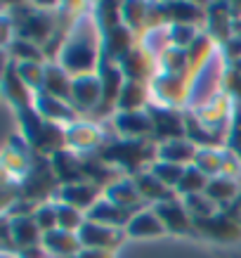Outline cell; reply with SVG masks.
<instances>
[{"label":"cell","instance_id":"obj_4","mask_svg":"<svg viewBox=\"0 0 241 258\" xmlns=\"http://www.w3.org/2000/svg\"><path fill=\"white\" fill-rule=\"evenodd\" d=\"M192 83L189 74H156V79L149 83L151 88V102L173 107V109H187L189 93H192Z\"/></svg>","mask_w":241,"mask_h":258},{"label":"cell","instance_id":"obj_8","mask_svg":"<svg viewBox=\"0 0 241 258\" xmlns=\"http://www.w3.org/2000/svg\"><path fill=\"white\" fill-rule=\"evenodd\" d=\"M104 142H107V131L102 123L78 118L71 125H66V147L78 154H93Z\"/></svg>","mask_w":241,"mask_h":258},{"label":"cell","instance_id":"obj_45","mask_svg":"<svg viewBox=\"0 0 241 258\" xmlns=\"http://www.w3.org/2000/svg\"><path fill=\"white\" fill-rule=\"evenodd\" d=\"M33 220H36V225L40 227V232L45 235V232H52L57 230V204L55 202H45V204H38V209L33 213Z\"/></svg>","mask_w":241,"mask_h":258},{"label":"cell","instance_id":"obj_52","mask_svg":"<svg viewBox=\"0 0 241 258\" xmlns=\"http://www.w3.org/2000/svg\"><path fill=\"white\" fill-rule=\"evenodd\" d=\"M229 213H232L236 220H241V195L236 197V202L232 204V209H229Z\"/></svg>","mask_w":241,"mask_h":258},{"label":"cell","instance_id":"obj_47","mask_svg":"<svg viewBox=\"0 0 241 258\" xmlns=\"http://www.w3.org/2000/svg\"><path fill=\"white\" fill-rule=\"evenodd\" d=\"M225 149H229V152H234V154L241 157V114L239 111H234V118H232V123H229Z\"/></svg>","mask_w":241,"mask_h":258},{"label":"cell","instance_id":"obj_9","mask_svg":"<svg viewBox=\"0 0 241 258\" xmlns=\"http://www.w3.org/2000/svg\"><path fill=\"white\" fill-rule=\"evenodd\" d=\"M123 140H154V123L149 111H116L107 121Z\"/></svg>","mask_w":241,"mask_h":258},{"label":"cell","instance_id":"obj_21","mask_svg":"<svg viewBox=\"0 0 241 258\" xmlns=\"http://www.w3.org/2000/svg\"><path fill=\"white\" fill-rule=\"evenodd\" d=\"M168 230H166L164 220L158 218V213L154 211V206H147V209L137 211L125 227V235L130 239H149V237H161Z\"/></svg>","mask_w":241,"mask_h":258},{"label":"cell","instance_id":"obj_13","mask_svg":"<svg viewBox=\"0 0 241 258\" xmlns=\"http://www.w3.org/2000/svg\"><path fill=\"white\" fill-rule=\"evenodd\" d=\"M154 211L158 213V218L164 220L166 230L171 235H196L194 218L189 216V211L185 209L182 199H173V202L156 204Z\"/></svg>","mask_w":241,"mask_h":258},{"label":"cell","instance_id":"obj_1","mask_svg":"<svg viewBox=\"0 0 241 258\" xmlns=\"http://www.w3.org/2000/svg\"><path fill=\"white\" fill-rule=\"evenodd\" d=\"M102 59H104V33L95 19L93 10L88 8L71 26L62 52L57 57V64L69 71L73 79H78V76L97 74Z\"/></svg>","mask_w":241,"mask_h":258},{"label":"cell","instance_id":"obj_3","mask_svg":"<svg viewBox=\"0 0 241 258\" xmlns=\"http://www.w3.org/2000/svg\"><path fill=\"white\" fill-rule=\"evenodd\" d=\"M59 187H62V185H59V180L55 178L50 157H43V154H36V152H33L31 171L19 182V197H22V199H29V202H36V204L55 202Z\"/></svg>","mask_w":241,"mask_h":258},{"label":"cell","instance_id":"obj_12","mask_svg":"<svg viewBox=\"0 0 241 258\" xmlns=\"http://www.w3.org/2000/svg\"><path fill=\"white\" fill-rule=\"evenodd\" d=\"M102 197H104V189L97 187V185L90 182V180H83V182H73V185H62L59 192H57L55 202L69 204V206L78 209V211L88 213L95 204L100 202Z\"/></svg>","mask_w":241,"mask_h":258},{"label":"cell","instance_id":"obj_41","mask_svg":"<svg viewBox=\"0 0 241 258\" xmlns=\"http://www.w3.org/2000/svg\"><path fill=\"white\" fill-rule=\"evenodd\" d=\"M19 79L31 88L33 93H43L45 88V64H36V62H22L15 64Z\"/></svg>","mask_w":241,"mask_h":258},{"label":"cell","instance_id":"obj_15","mask_svg":"<svg viewBox=\"0 0 241 258\" xmlns=\"http://www.w3.org/2000/svg\"><path fill=\"white\" fill-rule=\"evenodd\" d=\"M208 19H206V33L220 45H225L227 40L234 36V19L229 3H210L206 5Z\"/></svg>","mask_w":241,"mask_h":258},{"label":"cell","instance_id":"obj_36","mask_svg":"<svg viewBox=\"0 0 241 258\" xmlns=\"http://www.w3.org/2000/svg\"><path fill=\"white\" fill-rule=\"evenodd\" d=\"M192 166H196L206 178H218V175H222V149L201 147L196 152Z\"/></svg>","mask_w":241,"mask_h":258},{"label":"cell","instance_id":"obj_25","mask_svg":"<svg viewBox=\"0 0 241 258\" xmlns=\"http://www.w3.org/2000/svg\"><path fill=\"white\" fill-rule=\"evenodd\" d=\"M166 17H168V26L171 24H187V26H196V29H206V5H196V3H166Z\"/></svg>","mask_w":241,"mask_h":258},{"label":"cell","instance_id":"obj_30","mask_svg":"<svg viewBox=\"0 0 241 258\" xmlns=\"http://www.w3.org/2000/svg\"><path fill=\"white\" fill-rule=\"evenodd\" d=\"M3 173H5V180H15L17 185L22 182L29 171H31V164H33V154H22V152H17V149L8 147L3 149Z\"/></svg>","mask_w":241,"mask_h":258},{"label":"cell","instance_id":"obj_23","mask_svg":"<svg viewBox=\"0 0 241 258\" xmlns=\"http://www.w3.org/2000/svg\"><path fill=\"white\" fill-rule=\"evenodd\" d=\"M132 180H135V185H137V189H140L142 199H144L147 204H151V206L164 204V202H173V199H180L178 192L171 189L168 185H164V182L156 178L149 168L147 171H142V173H137V175H132Z\"/></svg>","mask_w":241,"mask_h":258},{"label":"cell","instance_id":"obj_5","mask_svg":"<svg viewBox=\"0 0 241 258\" xmlns=\"http://www.w3.org/2000/svg\"><path fill=\"white\" fill-rule=\"evenodd\" d=\"M151 123H154V142L164 145L171 140H182L187 138V123H185V109H173L151 102L147 107Z\"/></svg>","mask_w":241,"mask_h":258},{"label":"cell","instance_id":"obj_29","mask_svg":"<svg viewBox=\"0 0 241 258\" xmlns=\"http://www.w3.org/2000/svg\"><path fill=\"white\" fill-rule=\"evenodd\" d=\"M199 147L192 140H171L158 145V161H168V164H178V166H192Z\"/></svg>","mask_w":241,"mask_h":258},{"label":"cell","instance_id":"obj_33","mask_svg":"<svg viewBox=\"0 0 241 258\" xmlns=\"http://www.w3.org/2000/svg\"><path fill=\"white\" fill-rule=\"evenodd\" d=\"M8 52V59L15 64H22V62H36V64H47V57L43 52V47L36 45V43H29L24 38H15L5 47Z\"/></svg>","mask_w":241,"mask_h":258},{"label":"cell","instance_id":"obj_26","mask_svg":"<svg viewBox=\"0 0 241 258\" xmlns=\"http://www.w3.org/2000/svg\"><path fill=\"white\" fill-rule=\"evenodd\" d=\"M137 43H140L137 36H135L128 26H118L114 31L104 33V57L118 64Z\"/></svg>","mask_w":241,"mask_h":258},{"label":"cell","instance_id":"obj_19","mask_svg":"<svg viewBox=\"0 0 241 258\" xmlns=\"http://www.w3.org/2000/svg\"><path fill=\"white\" fill-rule=\"evenodd\" d=\"M33 109L38 111L45 121H52V123H59V125H71L73 121H78L73 104L57 100V97H52V95H47V93H36Z\"/></svg>","mask_w":241,"mask_h":258},{"label":"cell","instance_id":"obj_28","mask_svg":"<svg viewBox=\"0 0 241 258\" xmlns=\"http://www.w3.org/2000/svg\"><path fill=\"white\" fill-rule=\"evenodd\" d=\"M149 104H151V88H149V83L125 81L123 93L118 97L116 111H147Z\"/></svg>","mask_w":241,"mask_h":258},{"label":"cell","instance_id":"obj_27","mask_svg":"<svg viewBox=\"0 0 241 258\" xmlns=\"http://www.w3.org/2000/svg\"><path fill=\"white\" fill-rule=\"evenodd\" d=\"M185 123H187V140H192L196 147H210V149H225V135L210 131L196 118L194 111H185Z\"/></svg>","mask_w":241,"mask_h":258},{"label":"cell","instance_id":"obj_11","mask_svg":"<svg viewBox=\"0 0 241 258\" xmlns=\"http://www.w3.org/2000/svg\"><path fill=\"white\" fill-rule=\"evenodd\" d=\"M78 239L83 244V249L116 251L128 239V235H125V230H118V227H107L100 223H93V220H86L83 227L78 230Z\"/></svg>","mask_w":241,"mask_h":258},{"label":"cell","instance_id":"obj_20","mask_svg":"<svg viewBox=\"0 0 241 258\" xmlns=\"http://www.w3.org/2000/svg\"><path fill=\"white\" fill-rule=\"evenodd\" d=\"M43 249L52 258H76L83 251V244L78 239V232H69L57 227L52 232L43 235Z\"/></svg>","mask_w":241,"mask_h":258},{"label":"cell","instance_id":"obj_39","mask_svg":"<svg viewBox=\"0 0 241 258\" xmlns=\"http://www.w3.org/2000/svg\"><path fill=\"white\" fill-rule=\"evenodd\" d=\"M140 45L147 50V52H151V55L158 59V57L164 55L171 45V26H161V29H149L144 36L140 38Z\"/></svg>","mask_w":241,"mask_h":258},{"label":"cell","instance_id":"obj_42","mask_svg":"<svg viewBox=\"0 0 241 258\" xmlns=\"http://www.w3.org/2000/svg\"><path fill=\"white\" fill-rule=\"evenodd\" d=\"M185 168H187V166L168 164V161H158V159H156L154 164L149 166V171L154 173V175L161 180L164 185H168L171 189H175V192H178L180 180H182V175H185Z\"/></svg>","mask_w":241,"mask_h":258},{"label":"cell","instance_id":"obj_51","mask_svg":"<svg viewBox=\"0 0 241 258\" xmlns=\"http://www.w3.org/2000/svg\"><path fill=\"white\" fill-rule=\"evenodd\" d=\"M19 256L22 258H52L45 249H43V244H38V246H29V249H22L19 251Z\"/></svg>","mask_w":241,"mask_h":258},{"label":"cell","instance_id":"obj_6","mask_svg":"<svg viewBox=\"0 0 241 258\" xmlns=\"http://www.w3.org/2000/svg\"><path fill=\"white\" fill-rule=\"evenodd\" d=\"M196 235L215 244H236L241 242V220H236L227 209H220L210 218L194 220Z\"/></svg>","mask_w":241,"mask_h":258},{"label":"cell","instance_id":"obj_35","mask_svg":"<svg viewBox=\"0 0 241 258\" xmlns=\"http://www.w3.org/2000/svg\"><path fill=\"white\" fill-rule=\"evenodd\" d=\"M149 3H123V26H128L137 40L147 33Z\"/></svg>","mask_w":241,"mask_h":258},{"label":"cell","instance_id":"obj_31","mask_svg":"<svg viewBox=\"0 0 241 258\" xmlns=\"http://www.w3.org/2000/svg\"><path fill=\"white\" fill-rule=\"evenodd\" d=\"M8 220H10V230H12V239L17 244V251L43 244V232H40V227L36 225L33 218H8Z\"/></svg>","mask_w":241,"mask_h":258},{"label":"cell","instance_id":"obj_16","mask_svg":"<svg viewBox=\"0 0 241 258\" xmlns=\"http://www.w3.org/2000/svg\"><path fill=\"white\" fill-rule=\"evenodd\" d=\"M73 109L81 111H95L102 104V81L100 74H88V76H78L73 79Z\"/></svg>","mask_w":241,"mask_h":258},{"label":"cell","instance_id":"obj_49","mask_svg":"<svg viewBox=\"0 0 241 258\" xmlns=\"http://www.w3.org/2000/svg\"><path fill=\"white\" fill-rule=\"evenodd\" d=\"M220 52L225 55L227 64H239L241 62V38L239 36H232L225 45H220Z\"/></svg>","mask_w":241,"mask_h":258},{"label":"cell","instance_id":"obj_48","mask_svg":"<svg viewBox=\"0 0 241 258\" xmlns=\"http://www.w3.org/2000/svg\"><path fill=\"white\" fill-rule=\"evenodd\" d=\"M222 175L241 180V157L229 149H222Z\"/></svg>","mask_w":241,"mask_h":258},{"label":"cell","instance_id":"obj_43","mask_svg":"<svg viewBox=\"0 0 241 258\" xmlns=\"http://www.w3.org/2000/svg\"><path fill=\"white\" fill-rule=\"evenodd\" d=\"M57 204V225L62 230H69V232H78L83 223H86V213L69 206V204H62V202H55Z\"/></svg>","mask_w":241,"mask_h":258},{"label":"cell","instance_id":"obj_7","mask_svg":"<svg viewBox=\"0 0 241 258\" xmlns=\"http://www.w3.org/2000/svg\"><path fill=\"white\" fill-rule=\"evenodd\" d=\"M100 81H102V104L100 109H97V116H114L116 114V104H118V97L123 93V86H125V76L121 67L116 62H111V59H102L100 69Z\"/></svg>","mask_w":241,"mask_h":258},{"label":"cell","instance_id":"obj_40","mask_svg":"<svg viewBox=\"0 0 241 258\" xmlns=\"http://www.w3.org/2000/svg\"><path fill=\"white\" fill-rule=\"evenodd\" d=\"M208 180L210 178H206L196 166H187L185 175H182V180L178 185V197L182 199V197H189V195H201L208 187Z\"/></svg>","mask_w":241,"mask_h":258},{"label":"cell","instance_id":"obj_10","mask_svg":"<svg viewBox=\"0 0 241 258\" xmlns=\"http://www.w3.org/2000/svg\"><path fill=\"white\" fill-rule=\"evenodd\" d=\"M118 67L123 71L125 81H137V83H151L158 74V59L147 52L140 43L118 62Z\"/></svg>","mask_w":241,"mask_h":258},{"label":"cell","instance_id":"obj_38","mask_svg":"<svg viewBox=\"0 0 241 258\" xmlns=\"http://www.w3.org/2000/svg\"><path fill=\"white\" fill-rule=\"evenodd\" d=\"M182 204H185V209L189 211V216L194 220L199 218H210V216H215L220 211V206L213 199H210L206 192L201 195H189V197H182Z\"/></svg>","mask_w":241,"mask_h":258},{"label":"cell","instance_id":"obj_17","mask_svg":"<svg viewBox=\"0 0 241 258\" xmlns=\"http://www.w3.org/2000/svg\"><path fill=\"white\" fill-rule=\"evenodd\" d=\"M55 178L59 180V185H73V182H83L86 173H83V157L73 152V149H59L50 157Z\"/></svg>","mask_w":241,"mask_h":258},{"label":"cell","instance_id":"obj_53","mask_svg":"<svg viewBox=\"0 0 241 258\" xmlns=\"http://www.w3.org/2000/svg\"><path fill=\"white\" fill-rule=\"evenodd\" d=\"M0 258H22V256H19V251H3Z\"/></svg>","mask_w":241,"mask_h":258},{"label":"cell","instance_id":"obj_32","mask_svg":"<svg viewBox=\"0 0 241 258\" xmlns=\"http://www.w3.org/2000/svg\"><path fill=\"white\" fill-rule=\"evenodd\" d=\"M206 195L218 204L222 209V204H229L232 206L236 202V197L241 195V182L234 178H227V175H218V178L208 180V187H206Z\"/></svg>","mask_w":241,"mask_h":258},{"label":"cell","instance_id":"obj_46","mask_svg":"<svg viewBox=\"0 0 241 258\" xmlns=\"http://www.w3.org/2000/svg\"><path fill=\"white\" fill-rule=\"evenodd\" d=\"M225 93L232 97L234 102H241V62L229 64L225 76Z\"/></svg>","mask_w":241,"mask_h":258},{"label":"cell","instance_id":"obj_37","mask_svg":"<svg viewBox=\"0 0 241 258\" xmlns=\"http://www.w3.org/2000/svg\"><path fill=\"white\" fill-rule=\"evenodd\" d=\"M158 71L161 74H187L189 71V52L180 47H168L158 57Z\"/></svg>","mask_w":241,"mask_h":258},{"label":"cell","instance_id":"obj_24","mask_svg":"<svg viewBox=\"0 0 241 258\" xmlns=\"http://www.w3.org/2000/svg\"><path fill=\"white\" fill-rule=\"evenodd\" d=\"M43 93L52 95L62 102H73V76L66 69H62L57 62L45 64V88Z\"/></svg>","mask_w":241,"mask_h":258},{"label":"cell","instance_id":"obj_50","mask_svg":"<svg viewBox=\"0 0 241 258\" xmlns=\"http://www.w3.org/2000/svg\"><path fill=\"white\" fill-rule=\"evenodd\" d=\"M76 258H116V251H107V249H83Z\"/></svg>","mask_w":241,"mask_h":258},{"label":"cell","instance_id":"obj_34","mask_svg":"<svg viewBox=\"0 0 241 258\" xmlns=\"http://www.w3.org/2000/svg\"><path fill=\"white\" fill-rule=\"evenodd\" d=\"M95 19L100 24L102 33H109L123 26V3H95L90 5Z\"/></svg>","mask_w":241,"mask_h":258},{"label":"cell","instance_id":"obj_14","mask_svg":"<svg viewBox=\"0 0 241 258\" xmlns=\"http://www.w3.org/2000/svg\"><path fill=\"white\" fill-rule=\"evenodd\" d=\"M3 95L17 111L31 109L33 102H36V93L19 79L15 62H10V59L5 62V74H3Z\"/></svg>","mask_w":241,"mask_h":258},{"label":"cell","instance_id":"obj_22","mask_svg":"<svg viewBox=\"0 0 241 258\" xmlns=\"http://www.w3.org/2000/svg\"><path fill=\"white\" fill-rule=\"evenodd\" d=\"M132 216H135L132 211L121 209V206H116L114 202L104 199V197H102L100 202L95 204L93 209L86 213L88 220L100 223V225H107V227H118V230H125V227H128V223L132 220Z\"/></svg>","mask_w":241,"mask_h":258},{"label":"cell","instance_id":"obj_18","mask_svg":"<svg viewBox=\"0 0 241 258\" xmlns=\"http://www.w3.org/2000/svg\"><path fill=\"white\" fill-rule=\"evenodd\" d=\"M104 199H109V202H114L116 206L128 209V211H132V213L147 209V202L142 199L140 189H137V185H135V180H132L130 175H123L121 180H116L114 185H109V187L104 189Z\"/></svg>","mask_w":241,"mask_h":258},{"label":"cell","instance_id":"obj_44","mask_svg":"<svg viewBox=\"0 0 241 258\" xmlns=\"http://www.w3.org/2000/svg\"><path fill=\"white\" fill-rule=\"evenodd\" d=\"M201 29L196 26H187V24H171V45L180 47V50H189L196 43V38L201 36Z\"/></svg>","mask_w":241,"mask_h":258},{"label":"cell","instance_id":"obj_2","mask_svg":"<svg viewBox=\"0 0 241 258\" xmlns=\"http://www.w3.org/2000/svg\"><path fill=\"white\" fill-rule=\"evenodd\" d=\"M97 154L123 175L132 178L137 173L147 171L158 159V145L154 140H123V138L109 140L107 138V142L97 149Z\"/></svg>","mask_w":241,"mask_h":258}]
</instances>
